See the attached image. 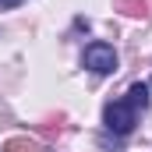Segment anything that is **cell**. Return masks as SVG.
Here are the masks:
<instances>
[{"instance_id":"cell-1","label":"cell","mask_w":152,"mask_h":152,"mask_svg":"<svg viewBox=\"0 0 152 152\" xmlns=\"http://www.w3.org/2000/svg\"><path fill=\"white\" fill-rule=\"evenodd\" d=\"M103 120H106V127H110L113 134H131V131H134V124H138V110H134V106H131V99L124 96V99L106 103Z\"/></svg>"},{"instance_id":"cell-2","label":"cell","mask_w":152,"mask_h":152,"mask_svg":"<svg viewBox=\"0 0 152 152\" xmlns=\"http://www.w3.org/2000/svg\"><path fill=\"white\" fill-rule=\"evenodd\" d=\"M81 60H85V67L96 71V75H113L117 71V50L110 42H88Z\"/></svg>"},{"instance_id":"cell-3","label":"cell","mask_w":152,"mask_h":152,"mask_svg":"<svg viewBox=\"0 0 152 152\" xmlns=\"http://www.w3.org/2000/svg\"><path fill=\"white\" fill-rule=\"evenodd\" d=\"M127 99H131V106H134V110H145V106H149V85L134 81V85L127 88Z\"/></svg>"},{"instance_id":"cell-4","label":"cell","mask_w":152,"mask_h":152,"mask_svg":"<svg viewBox=\"0 0 152 152\" xmlns=\"http://www.w3.org/2000/svg\"><path fill=\"white\" fill-rule=\"evenodd\" d=\"M4 152H32V142H25V138H11V142L4 145Z\"/></svg>"},{"instance_id":"cell-5","label":"cell","mask_w":152,"mask_h":152,"mask_svg":"<svg viewBox=\"0 0 152 152\" xmlns=\"http://www.w3.org/2000/svg\"><path fill=\"white\" fill-rule=\"evenodd\" d=\"M120 7L127 14H145V0H120Z\"/></svg>"},{"instance_id":"cell-6","label":"cell","mask_w":152,"mask_h":152,"mask_svg":"<svg viewBox=\"0 0 152 152\" xmlns=\"http://www.w3.org/2000/svg\"><path fill=\"white\" fill-rule=\"evenodd\" d=\"M14 4H21V0H0V7H14Z\"/></svg>"}]
</instances>
